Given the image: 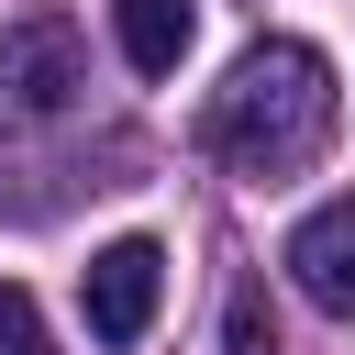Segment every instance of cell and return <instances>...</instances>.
Instances as JSON below:
<instances>
[{"mask_svg": "<svg viewBox=\"0 0 355 355\" xmlns=\"http://www.w3.org/2000/svg\"><path fill=\"white\" fill-rule=\"evenodd\" d=\"M333 67H322V44H288V33H266V44H244L233 55V78L211 89V111H200V144L233 166V178H288V166H311L322 144H333Z\"/></svg>", "mask_w": 355, "mask_h": 355, "instance_id": "1", "label": "cell"}, {"mask_svg": "<svg viewBox=\"0 0 355 355\" xmlns=\"http://www.w3.org/2000/svg\"><path fill=\"white\" fill-rule=\"evenodd\" d=\"M155 300H166V244H155V233H122V244H100V255H89V277H78L89 344H111V355L155 333Z\"/></svg>", "mask_w": 355, "mask_h": 355, "instance_id": "2", "label": "cell"}, {"mask_svg": "<svg viewBox=\"0 0 355 355\" xmlns=\"http://www.w3.org/2000/svg\"><path fill=\"white\" fill-rule=\"evenodd\" d=\"M89 89V67H78V22L67 11H22V22H0V100L11 111H67Z\"/></svg>", "mask_w": 355, "mask_h": 355, "instance_id": "3", "label": "cell"}, {"mask_svg": "<svg viewBox=\"0 0 355 355\" xmlns=\"http://www.w3.org/2000/svg\"><path fill=\"white\" fill-rule=\"evenodd\" d=\"M277 266L300 277V300H311V311L355 322V189H344V200H322V211L288 233V255H277Z\"/></svg>", "mask_w": 355, "mask_h": 355, "instance_id": "4", "label": "cell"}, {"mask_svg": "<svg viewBox=\"0 0 355 355\" xmlns=\"http://www.w3.org/2000/svg\"><path fill=\"white\" fill-rule=\"evenodd\" d=\"M111 33H122V67H133V78H178L200 11H189V0H111Z\"/></svg>", "mask_w": 355, "mask_h": 355, "instance_id": "5", "label": "cell"}, {"mask_svg": "<svg viewBox=\"0 0 355 355\" xmlns=\"http://www.w3.org/2000/svg\"><path fill=\"white\" fill-rule=\"evenodd\" d=\"M222 344H233V355H277V311H266V288H255V277L222 300Z\"/></svg>", "mask_w": 355, "mask_h": 355, "instance_id": "6", "label": "cell"}, {"mask_svg": "<svg viewBox=\"0 0 355 355\" xmlns=\"http://www.w3.org/2000/svg\"><path fill=\"white\" fill-rule=\"evenodd\" d=\"M0 355H44V311H33V288H11V277H0Z\"/></svg>", "mask_w": 355, "mask_h": 355, "instance_id": "7", "label": "cell"}]
</instances>
